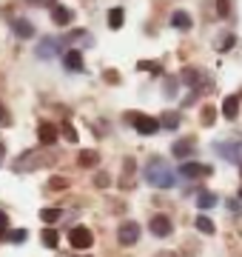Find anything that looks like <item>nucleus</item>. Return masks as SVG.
Listing matches in <instances>:
<instances>
[{"label":"nucleus","mask_w":242,"mask_h":257,"mask_svg":"<svg viewBox=\"0 0 242 257\" xmlns=\"http://www.w3.org/2000/svg\"><path fill=\"white\" fill-rule=\"evenodd\" d=\"M128 123L140 135H154V132H160V120L157 117H148V114H137V111H128Z\"/></svg>","instance_id":"2"},{"label":"nucleus","mask_w":242,"mask_h":257,"mask_svg":"<svg viewBox=\"0 0 242 257\" xmlns=\"http://www.w3.org/2000/svg\"><path fill=\"white\" fill-rule=\"evenodd\" d=\"M108 183H112V180H108L106 175H97V186H108Z\"/></svg>","instance_id":"36"},{"label":"nucleus","mask_w":242,"mask_h":257,"mask_svg":"<svg viewBox=\"0 0 242 257\" xmlns=\"http://www.w3.org/2000/svg\"><path fill=\"white\" fill-rule=\"evenodd\" d=\"M231 46H234V35H222V40L216 43V49H220V52H225V49H231Z\"/></svg>","instance_id":"30"},{"label":"nucleus","mask_w":242,"mask_h":257,"mask_svg":"<svg viewBox=\"0 0 242 257\" xmlns=\"http://www.w3.org/2000/svg\"><path fill=\"white\" fill-rule=\"evenodd\" d=\"M182 83H186V86H196V89H202V83H208V80H202V74L196 72V69H186V72H182Z\"/></svg>","instance_id":"16"},{"label":"nucleus","mask_w":242,"mask_h":257,"mask_svg":"<svg viewBox=\"0 0 242 257\" xmlns=\"http://www.w3.org/2000/svg\"><path fill=\"white\" fill-rule=\"evenodd\" d=\"M216 152L220 157H225L228 163H242V143H216Z\"/></svg>","instance_id":"6"},{"label":"nucleus","mask_w":242,"mask_h":257,"mask_svg":"<svg viewBox=\"0 0 242 257\" xmlns=\"http://www.w3.org/2000/svg\"><path fill=\"white\" fill-rule=\"evenodd\" d=\"M40 220L43 223H57L60 220V209H43L40 211Z\"/></svg>","instance_id":"24"},{"label":"nucleus","mask_w":242,"mask_h":257,"mask_svg":"<svg viewBox=\"0 0 242 257\" xmlns=\"http://www.w3.org/2000/svg\"><path fill=\"white\" fill-rule=\"evenodd\" d=\"M52 20H54L57 26H68L74 20V12L66 9V6H52Z\"/></svg>","instance_id":"11"},{"label":"nucleus","mask_w":242,"mask_h":257,"mask_svg":"<svg viewBox=\"0 0 242 257\" xmlns=\"http://www.w3.org/2000/svg\"><path fill=\"white\" fill-rule=\"evenodd\" d=\"M77 160H80V166H86V169H88V166H97V160H100V157H97V152H80V157H77Z\"/></svg>","instance_id":"22"},{"label":"nucleus","mask_w":242,"mask_h":257,"mask_svg":"<svg viewBox=\"0 0 242 257\" xmlns=\"http://www.w3.org/2000/svg\"><path fill=\"white\" fill-rule=\"evenodd\" d=\"M60 40L57 37H46V40H40V46H38V57H43V60H48V57H54L57 52H60Z\"/></svg>","instance_id":"9"},{"label":"nucleus","mask_w":242,"mask_h":257,"mask_svg":"<svg viewBox=\"0 0 242 257\" xmlns=\"http://www.w3.org/2000/svg\"><path fill=\"white\" fill-rule=\"evenodd\" d=\"M12 29H14V35L18 37H32L34 35V26H32V23H28V20H14V23H12Z\"/></svg>","instance_id":"17"},{"label":"nucleus","mask_w":242,"mask_h":257,"mask_svg":"<svg viewBox=\"0 0 242 257\" xmlns=\"http://www.w3.org/2000/svg\"><path fill=\"white\" fill-rule=\"evenodd\" d=\"M57 135H60V128H57L54 123H40L38 138H40V143H43V146H52V143L57 140Z\"/></svg>","instance_id":"10"},{"label":"nucleus","mask_w":242,"mask_h":257,"mask_svg":"<svg viewBox=\"0 0 242 257\" xmlns=\"http://www.w3.org/2000/svg\"><path fill=\"white\" fill-rule=\"evenodd\" d=\"M180 175H182V177H191V180H196V177L214 175V169H211V166H205V163H182Z\"/></svg>","instance_id":"8"},{"label":"nucleus","mask_w":242,"mask_h":257,"mask_svg":"<svg viewBox=\"0 0 242 257\" xmlns=\"http://www.w3.org/2000/svg\"><path fill=\"white\" fill-rule=\"evenodd\" d=\"M171 152H174V157H191L194 155V140H177L174 146H171Z\"/></svg>","instance_id":"14"},{"label":"nucleus","mask_w":242,"mask_h":257,"mask_svg":"<svg viewBox=\"0 0 242 257\" xmlns=\"http://www.w3.org/2000/svg\"><path fill=\"white\" fill-rule=\"evenodd\" d=\"M117 240H120L122 246H134V243L140 240V226L134 220H126L120 226V231H117Z\"/></svg>","instance_id":"5"},{"label":"nucleus","mask_w":242,"mask_h":257,"mask_svg":"<svg viewBox=\"0 0 242 257\" xmlns=\"http://www.w3.org/2000/svg\"><path fill=\"white\" fill-rule=\"evenodd\" d=\"M0 123H3V126H9V123H12V117H9V111L3 109V103H0Z\"/></svg>","instance_id":"31"},{"label":"nucleus","mask_w":242,"mask_h":257,"mask_svg":"<svg viewBox=\"0 0 242 257\" xmlns=\"http://www.w3.org/2000/svg\"><path fill=\"white\" fill-rule=\"evenodd\" d=\"M171 26L180 29V32H188V29H191V15H188V12H174V15H171Z\"/></svg>","instance_id":"15"},{"label":"nucleus","mask_w":242,"mask_h":257,"mask_svg":"<svg viewBox=\"0 0 242 257\" xmlns=\"http://www.w3.org/2000/svg\"><path fill=\"white\" fill-rule=\"evenodd\" d=\"M148 229H151V234H154V237H168V234L174 231V226H171V220H168L166 214H154V217H151V223H148Z\"/></svg>","instance_id":"7"},{"label":"nucleus","mask_w":242,"mask_h":257,"mask_svg":"<svg viewBox=\"0 0 242 257\" xmlns=\"http://www.w3.org/2000/svg\"><path fill=\"white\" fill-rule=\"evenodd\" d=\"M214 120H216V111L211 109V106H205L202 109V123L205 126H214Z\"/></svg>","instance_id":"27"},{"label":"nucleus","mask_w":242,"mask_h":257,"mask_svg":"<svg viewBox=\"0 0 242 257\" xmlns=\"http://www.w3.org/2000/svg\"><path fill=\"white\" fill-rule=\"evenodd\" d=\"M46 163H52V157H40V155H34V152H28V155L18 157V160L12 163V169H14V172H28V169H40V166H46Z\"/></svg>","instance_id":"3"},{"label":"nucleus","mask_w":242,"mask_h":257,"mask_svg":"<svg viewBox=\"0 0 242 257\" xmlns=\"http://www.w3.org/2000/svg\"><path fill=\"white\" fill-rule=\"evenodd\" d=\"M131 169H134V160H126V175H131ZM122 186H131V183H128V177L122 180Z\"/></svg>","instance_id":"33"},{"label":"nucleus","mask_w":242,"mask_h":257,"mask_svg":"<svg viewBox=\"0 0 242 257\" xmlns=\"http://www.w3.org/2000/svg\"><path fill=\"white\" fill-rule=\"evenodd\" d=\"M240 197H242V189H240Z\"/></svg>","instance_id":"38"},{"label":"nucleus","mask_w":242,"mask_h":257,"mask_svg":"<svg viewBox=\"0 0 242 257\" xmlns=\"http://www.w3.org/2000/svg\"><path fill=\"white\" fill-rule=\"evenodd\" d=\"M222 114L228 120H234L236 114H240V97H236V94H228V97L222 100Z\"/></svg>","instance_id":"13"},{"label":"nucleus","mask_w":242,"mask_h":257,"mask_svg":"<svg viewBox=\"0 0 242 257\" xmlns=\"http://www.w3.org/2000/svg\"><path fill=\"white\" fill-rule=\"evenodd\" d=\"M3 155H6V146H3V140H0V163H3Z\"/></svg>","instance_id":"37"},{"label":"nucleus","mask_w":242,"mask_h":257,"mask_svg":"<svg viewBox=\"0 0 242 257\" xmlns=\"http://www.w3.org/2000/svg\"><path fill=\"white\" fill-rule=\"evenodd\" d=\"M106 80H108V83H117V80H120V74H117V72H106Z\"/></svg>","instance_id":"35"},{"label":"nucleus","mask_w":242,"mask_h":257,"mask_svg":"<svg viewBox=\"0 0 242 257\" xmlns=\"http://www.w3.org/2000/svg\"><path fill=\"white\" fill-rule=\"evenodd\" d=\"M196 229L202 231V234H214V223L208 220L205 214H200V217H196Z\"/></svg>","instance_id":"23"},{"label":"nucleus","mask_w":242,"mask_h":257,"mask_svg":"<svg viewBox=\"0 0 242 257\" xmlns=\"http://www.w3.org/2000/svg\"><path fill=\"white\" fill-rule=\"evenodd\" d=\"M26 237H28L26 229H14V231H9V234H6V240H9V243H23Z\"/></svg>","instance_id":"25"},{"label":"nucleus","mask_w":242,"mask_h":257,"mask_svg":"<svg viewBox=\"0 0 242 257\" xmlns=\"http://www.w3.org/2000/svg\"><path fill=\"white\" fill-rule=\"evenodd\" d=\"M122 18H126V12H122V9H112V12H108V26L120 29L122 26Z\"/></svg>","instance_id":"21"},{"label":"nucleus","mask_w":242,"mask_h":257,"mask_svg":"<svg viewBox=\"0 0 242 257\" xmlns=\"http://www.w3.org/2000/svg\"><path fill=\"white\" fill-rule=\"evenodd\" d=\"M196 206H200V209H214V206H216V197H214V194H211V192H202V194H200V197H196Z\"/></svg>","instance_id":"20"},{"label":"nucleus","mask_w":242,"mask_h":257,"mask_svg":"<svg viewBox=\"0 0 242 257\" xmlns=\"http://www.w3.org/2000/svg\"><path fill=\"white\" fill-rule=\"evenodd\" d=\"M40 240H43V246H48V248H57V243H60V234H57L54 229H43V234H40Z\"/></svg>","instance_id":"19"},{"label":"nucleus","mask_w":242,"mask_h":257,"mask_svg":"<svg viewBox=\"0 0 242 257\" xmlns=\"http://www.w3.org/2000/svg\"><path fill=\"white\" fill-rule=\"evenodd\" d=\"M146 180H148L154 189H171V186L177 183L174 172H171L168 163H166V160H160V157L148 160V166H146Z\"/></svg>","instance_id":"1"},{"label":"nucleus","mask_w":242,"mask_h":257,"mask_svg":"<svg viewBox=\"0 0 242 257\" xmlns=\"http://www.w3.org/2000/svg\"><path fill=\"white\" fill-rule=\"evenodd\" d=\"M60 132H63V138L68 140V143H77V132H74V126H72V123H63V126H60Z\"/></svg>","instance_id":"26"},{"label":"nucleus","mask_w":242,"mask_h":257,"mask_svg":"<svg viewBox=\"0 0 242 257\" xmlns=\"http://www.w3.org/2000/svg\"><path fill=\"white\" fill-rule=\"evenodd\" d=\"M6 229H9V217H6V211H0V234Z\"/></svg>","instance_id":"32"},{"label":"nucleus","mask_w":242,"mask_h":257,"mask_svg":"<svg viewBox=\"0 0 242 257\" xmlns=\"http://www.w3.org/2000/svg\"><path fill=\"white\" fill-rule=\"evenodd\" d=\"M137 69H142V72H154V74H160V66H157V63H151V60H140V63H137Z\"/></svg>","instance_id":"29"},{"label":"nucleus","mask_w":242,"mask_h":257,"mask_svg":"<svg viewBox=\"0 0 242 257\" xmlns=\"http://www.w3.org/2000/svg\"><path fill=\"white\" fill-rule=\"evenodd\" d=\"M180 126V114L177 111H166L162 117H160V128H177Z\"/></svg>","instance_id":"18"},{"label":"nucleus","mask_w":242,"mask_h":257,"mask_svg":"<svg viewBox=\"0 0 242 257\" xmlns=\"http://www.w3.org/2000/svg\"><path fill=\"white\" fill-rule=\"evenodd\" d=\"M228 12H231V0H216V15L228 18Z\"/></svg>","instance_id":"28"},{"label":"nucleus","mask_w":242,"mask_h":257,"mask_svg":"<svg viewBox=\"0 0 242 257\" xmlns=\"http://www.w3.org/2000/svg\"><path fill=\"white\" fill-rule=\"evenodd\" d=\"M63 63H66V69H68V72H83V55H80V52H74V49L63 55Z\"/></svg>","instance_id":"12"},{"label":"nucleus","mask_w":242,"mask_h":257,"mask_svg":"<svg viewBox=\"0 0 242 257\" xmlns=\"http://www.w3.org/2000/svg\"><path fill=\"white\" fill-rule=\"evenodd\" d=\"M68 243L74 248H88L94 243V234L86 229V226H74V229L68 231Z\"/></svg>","instance_id":"4"},{"label":"nucleus","mask_w":242,"mask_h":257,"mask_svg":"<svg viewBox=\"0 0 242 257\" xmlns=\"http://www.w3.org/2000/svg\"><path fill=\"white\" fill-rule=\"evenodd\" d=\"M28 3H34V6H57V0H28Z\"/></svg>","instance_id":"34"}]
</instances>
